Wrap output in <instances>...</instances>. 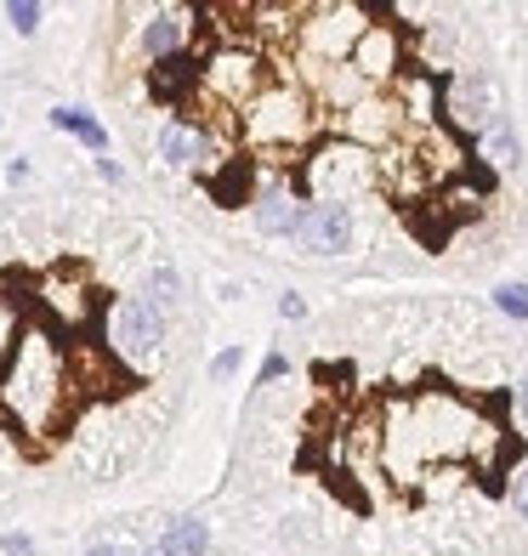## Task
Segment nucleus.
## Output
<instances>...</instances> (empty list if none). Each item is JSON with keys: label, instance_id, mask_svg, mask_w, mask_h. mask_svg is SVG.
Instances as JSON below:
<instances>
[{"label": "nucleus", "instance_id": "nucleus-1", "mask_svg": "<svg viewBox=\"0 0 528 556\" xmlns=\"http://www.w3.org/2000/svg\"><path fill=\"white\" fill-rule=\"evenodd\" d=\"M114 346H120L131 364H154V358H160L165 318H160L154 301H120V307H114Z\"/></svg>", "mask_w": 528, "mask_h": 556}, {"label": "nucleus", "instance_id": "nucleus-2", "mask_svg": "<svg viewBox=\"0 0 528 556\" xmlns=\"http://www.w3.org/2000/svg\"><path fill=\"white\" fill-rule=\"evenodd\" d=\"M296 239L313 250V256H341L347 239H352V216L347 205H336V199H324V205H301L296 216Z\"/></svg>", "mask_w": 528, "mask_h": 556}, {"label": "nucleus", "instance_id": "nucleus-3", "mask_svg": "<svg viewBox=\"0 0 528 556\" xmlns=\"http://www.w3.org/2000/svg\"><path fill=\"white\" fill-rule=\"evenodd\" d=\"M165 551H176V556H205V551H211V528L199 522V517H176L171 534H165Z\"/></svg>", "mask_w": 528, "mask_h": 556}, {"label": "nucleus", "instance_id": "nucleus-4", "mask_svg": "<svg viewBox=\"0 0 528 556\" xmlns=\"http://www.w3.org/2000/svg\"><path fill=\"white\" fill-rule=\"evenodd\" d=\"M296 199H285V193H267L262 199V205H256V227H262V233H290L296 239Z\"/></svg>", "mask_w": 528, "mask_h": 556}, {"label": "nucleus", "instance_id": "nucleus-5", "mask_svg": "<svg viewBox=\"0 0 528 556\" xmlns=\"http://www.w3.org/2000/svg\"><path fill=\"white\" fill-rule=\"evenodd\" d=\"M52 125H58V131H74L86 148H109V131H103V125H97L86 109H58V114H52Z\"/></svg>", "mask_w": 528, "mask_h": 556}, {"label": "nucleus", "instance_id": "nucleus-6", "mask_svg": "<svg viewBox=\"0 0 528 556\" xmlns=\"http://www.w3.org/2000/svg\"><path fill=\"white\" fill-rule=\"evenodd\" d=\"M160 154H165L171 165H193L199 154H205V137L183 131V125H165V137H160Z\"/></svg>", "mask_w": 528, "mask_h": 556}, {"label": "nucleus", "instance_id": "nucleus-7", "mask_svg": "<svg viewBox=\"0 0 528 556\" xmlns=\"http://www.w3.org/2000/svg\"><path fill=\"white\" fill-rule=\"evenodd\" d=\"M483 154H489L500 170H512V165H517V137H512V125H506V119H494L489 131H483Z\"/></svg>", "mask_w": 528, "mask_h": 556}, {"label": "nucleus", "instance_id": "nucleus-8", "mask_svg": "<svg viewBox=\"0 0 528 556\" xmlns=\"http://www.w3.org/2000/svg\"><path fill=\"white\" fill-rule=\"evenodd\" d=\"M176 46H183V23H176V17H154V23H148V52H154V58L176 52Z\"/></svg>", "mask_w": 528, "mask_h": 556}, {"label": "nucleus", "instance_id": "nucleus-9", "mask_svg": "<svg viewBox=\"0 0 528 556\" xmlns=\"http://www.w3.org/2000/svg\"><path fill=\"white\" fill-rule=\"evenodd\" d=\"M494 307L506 318H528V285H500L494 290Z\"/></svg>", "mask_w": 528, "mask_h": 556}, {"label": "nucleus", "instance_id": "nucleus-10", "mask_svg": "<svg viewBox=\"0 0 528 556\" xmlns=\"http://www.w3.org/2000/svg\"><path fill=\"white\" fill-rule=\"evenodd\" d=\"M7 17H12V29H17V35H35L40 7H29V0H12V7H7Z\"/></svg>", "mask_w": 528, "mask_h": 556}, {"label": "nucleus", "instance_id": "nucleus-11", "mask_svg": "<svg viewBox=\"0 0 528 556\" xmlns=\"http://www.w3.org/2000/svg\"><path fill=\"white\" fill-rule=\"evenodd\" d=\"M154 295H160V301H165V307H171V301H176V295H183V278H176L171 267H160V273H154Z\"/></svg>", "mask_w": 528, "mask_h": 556}, {"label": "nucleus", "instance_id": "nucleus-12", "mask_svg": "<svg viewBox=\"0 0 528 556\" xmlns=\"http://www.w3.org/2000/svg\"><path fill=\"white\" fill-rule=\"evenodd\" d=\"M512 505H517V517L528 522V466L517 471V483H512Z\"/></svg>", "mask_w": 528, "mask_h": 556}, {"label": "nucleus", "instance_id": "nucleus-13", "mask_svg": "<svg viewBox=\"0 0 528 556\" xmlns=\"http://www.w3.org/2000/svg\"><path fill=\"white\" fill-rule=\"evenodd\" d=\"M279 313H285V318H301V295H296V290L279 295Z\"/></svg>", "mask_w": 528, "mask_h": 556}, {"label": "nucleus", "instance_id": "nucleus-14", "mask_svg": "<svg viewBox=\"0 0 528 556\" xmlns=\"http://www.w3.org/2000/svg\"><path fill=\"white\" fill-rule=\"evenodd\" d=\"M517 415H523V426H528V381L517 387Z\"/></svg>", "mask_w": 528, "mask_h": 556}, {"label": "nucleus", "instance_id": "nucleus-15", "mask_svg": "<svg viewBox=\"0 0 528 556\" xmlns=\"http://www.w3.org/2000/svg\"><path fill=\"white\" fill-rule=\"evenodd\" d=\"M86 556H125V551H120V545H91Z\"/></svg>", "mask_w": 528, "mask_h": 556}, {"label": "nucleus", "instance_id": "nucleus-16", "mask_svg": "<svg viewBox=\"0 0 528 556\" xmlns=\"http://www.w3.org/2000/svg\"><path fill=\"white\" fill-rule=\"evenodd\" d=\"M7 330H12V318H7V313H0V341H7Z\"/></svg>", "mask_w": 528, "mask_h": 556}, {"label": "nucleus", "instance_id": "nucleus-17", "mask_svg": "<svg viewBox=\"0 0 528 556\" xmlns=\"http://www.w3.org/2000/svg\"><path fill=\"white\" fill-rule=\"evenodd\" d=\"M148 556H176V551H165V545H160V551H148Z\"/></svg>", "mask_w": 528, "mask_h": 556}]
</instances>
